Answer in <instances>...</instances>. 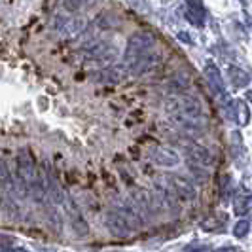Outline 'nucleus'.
I'll return each instance as SVG.
<instances>
[{"label": "nucleus", "mask_w": 252, "mask_h": 252, "mask_svg": "<svg viewBox=\"0 0 252 252\" xmlns=\"http://www.w3.org/2000/svg\"><path fill=\"white\" fill-rule=\"evenodd\" d=\"M165 110H167L169 120L175 126L180 127V129H184L188 135L201 133L205 126H207L203 104L193 95H188V93L173 95L171 99H167V102H165Z\"/></svg>", "instance_id": "1"}, {"label": "nucleus", "mask_w": 252, "mask_h": 252, "mask_svg": "<svg viewBox=\"0 0 252 252\" xmlns=\"http://www.w3.org/2000/svg\"><path fill=\"white\" fill-rule=\"evenodd\" d=\"M156 46V36L152 34L150 31H139L133 36L127 40L126 51H124V64L131 70L135 64L139 63V59L150 51Z\"/></svg>", "instance_id": "2"}, {"label": "nucleus", "mask_w": 252, "mask_h": 252, "mask_svg": "<svg viewBox=\"0 0 252 252\" xmlns=\"http://www.w3.org/2000/svg\"><path fill=\"white\" fill-rule=\"evenodd\" d=\"M118 57H120L118 46H114L110 42H101V40H97L95 44L88 46V50H86V61H88L89 64H93L95 68H99V70L116 64Z\"/></svg>", "instance_id": "3"}, {"label": "nucleus", "mask_w": 252, "mask_h": 252, "mask_svg": "<svg viewBox=\"0 0 252 252\" xmlns=\"http://www.w3.org/2000/svg\"><path fill=\"white\" fill-rule=\"evenodd\" d=\"M167 188L171 189V193L180 201H195V197H197V189L193 186V182L180 175L167 177Z\"/></svg>", "instance_id": "4"}, {"label": "nucleus", "mask_w": 252, "mask_h": 252, "mask_svg": "<svg viewBox=\"0 0 252 252\" xmlns=\"http://www.w3.org/2000/svg\"><path fill=\"white\" fill-rule=\"evenodd\" d=\"M61 205H64V211H66V216H68V220H70V227H72V231H74L78 237L88 235V231H89L88 220H86L84 213L80 211V207L76 205L74 199H72V197H68V195H64Z\"/></svg>", "instance_id": "5"}, {"label": "nucleus", "mask_w": 252, "mask_h": 252, "mask_svg": "<svg viewBox=\"0 0 252 252\" xmlns=\"http://www.w3.org/2000/svg\"><path fill=\"white\" fill-rule=\"evenodd\" d=\"M182 148H184L186 156H188V163L197 165V167H201V169H207V167H211V165L215 163L213 154L207 150L205 146L193 142V140H189V139L182 140Z\"/></svg>", "instance_id": "6"}, {"label": "nucleus", "mask_w": 252, "mask_h": 252, "mask_svg": "<svg viewBox=\"0 0 252 252\" xmlns=\"http://www.w3.org/2000/svg\"><path fill=\"white\" fill-rule=\"evenodd\" d=\"M161 64H163V51L152 48L150 51H146V53L140 57L139 63H137L133 68H131V70H129V74H133V76L152 74V72H156V70H158Z\"/></svg>", "instance_id": "7"}, {"label": "nucleus", "mask_w": 252, "mask_h": 252, "mask_svg": "<svg viewBox=\"0 0 252 252\" xmlns=\"http://www.w3.org/2000/svg\"><path fill=\"white\" fill-rule=\"evenodd\" d=\"M104 224L108 227V231L112 233L114 237H120V239H124V237H129L131 233H133V229L131 226L126 222V218L120 215L116 209H110L106 215H104Z\"/></svg>", "instance_id": "8"}, {"label": "nucleus", "mask_w": 252, "mask_h": 252, "mask_svg": "<svg viewBox=\"0 0 252 252\" xmlns=\"http://www.w3.org/2000/svg\"><path fill=\"white\" fill-rule=\"evenodd\" d=\"M86 29H88V21H86V17H82V15L66 17V19H63V21L57 25V31H59L66 40H76V38H80L84 34Z\"/></svg>", "instance_id": "9"}, {"label": "nucleus", "mask_w": 252, "mask_h": 252, "mask_svg": "<svg viewBox=\"0 0 252 252\" xmlns=\"http://www.w3.org/2000/svg\"><path fill=\"white\" fill-rule=\"evenodd\" d=\"M150 159L156 165L167 167V169L177 167V165L180 163L178 152L175 150V148H171V146H154L150 150Z\"/></svg>", "instance_id": "10"}, {"label": "nucleus", "mask_w": 252, "mask_h": 252, "mask_svg": "<svg viewBox=\"0 0 252 252\" xmlns=\"http://www.w3.org/2000/svg\"><path fill=\"white\" fill-rule=\"evenodd\" d=\"M127 76H129V68L122 63V64H112V66H106V68L99 70L95 74V80L101 82V84H122Z\"/></svg>", "instance_id": "11"}, {"label": "nucleus", "mask_w": 252, "mask_h": 252, "mask_svg": "<svg viewBox=\"0 0 252 252\" xmlns=\"http://www.w3.org/2000/svg\"><path fill=\"white\" fill-rule=\"evenodd\" d=\"M203 74H205L207 84L213 88V91H215L216 95H220L222 99H226L227 97L226 82H224V78H222V72L218 70V66L213 63H207L205 64V68H203Z\"/></svg>", "instance_id": "12"}, {"label": "nucleus", "mask_w": 252, "mask_h": 252, "mask_svg": "<svg viewBox=\"0 0 252 252\" xmlns=\"http://www.w3.org/2000/svg\"><path fill=\"white\" fill-rule=\"evenodd\" d=\"M226 114L229 120H233L237 126H247L249 124V118L251 112L247 108V104L243 101H229L226 104Z\"/></svg>", "instance_id": "13"}, {"label": "nucleus", "mask_w": 252, "mask_h": 252, "mask_svg": "<svg viewBox=\"0 0 252 252\" xmlns=\"http://www.w3.org/2000/svg\"><path fill=\"white\" fill-rule=\"evenodd\" d=\"M186 17L191 25L203 27L205 25V19H207V12L203 8L201 0H186Z\"/></svg>", "instance_id": "14"}, {"label": "nucleus", "mask_w": 252, "mask_h": 252, "mask_svg": "<svg viewBox=\"0 0 252 252\" xmlns=\"http://www.w3.org/2000/svg\"><path fill=\"white\" fill-rule=\"evenodd\" d=\"M116 211L120 213V215L126 218V222L131 226V229L133 231H137V229H140V227L144 226V220H142V216H140V213L133 207V205H127V203H122L120 207H116Z\"/></svg>", "instance_id": "15"}, {"label": "nucleus", "mask_w": 252, "mask_h": 252, "mask_svg": "<svg viewBox=\"0 0 252 252\" xmlns=\"http://www.w3.org/2000/svg\"><path fill=\"white\" fill-rule=\"evenodd\" d=\"M227 80L231 82L233 88H247L251 84V74L247 70H243L241 66H235V64H229L227 66Z\"/></svg>", "instance_id": "16"}, {"label": "nucleus", "mask_w": 252, "mask_h": 252, "mask_svg": "<svg viewBox=\"0 0 252 252\" xmlns=\"http://www.w3.org/2000/svg\"><path fill=\"white\" fill-rule=\"evenodd\" d=\"M191 86V80H189V76L186 72H178L171 78V89L175 91V95L178 93H186V89Z\"/></svg>", "instance_id": "17"}, {"label": "nucleus", "mask_w": 252, "mask_h": 252, "mask_svg": "<svg viewBox=\"0 0 252 252\" xmlns=\"http://www.w3.org/2000/svg\"><path fill=\"white\" fill-rule=\"evenodd\" d=\"M12 182H13V175L12 171H10V165L6 161V158L0 154V184L12 188Z\"/></svg>", "instance_id": "18"}, {"label": "nucleus", "mask_w": 252, "mask_h": 252, "mask_svg": "<svg viewBox=\"0 0 252 252\" xmlns=\"http://www.w3.org/2000/svg\"><path fill=\"white\" fill-rule=\"evenodd\" d=\"M249 211H252V195L237 197V199H235V205H233V213L243 216V215H247Z\"/></svg>", "instance_id": "19"}, {"label": "nucleus", "mask_w": 252, "mask_h": 252, "mask_svg": "<svg viewBox=\"0 0 252 252\" xmlns=\"http://www.w3.org/2000/svg\"><path fill=\"white\" fill-rule=\"evenodd\" d=\"M224 224H226V215H218V216H211V218H207V220L201 224V227L203 229H207V231H213V229L224 226Z\"/></svg>", "instance_id": "20"}, {"label": "nucleus", "mask_w": 252, "mask_h": 252, "mask_svg": "<svg viewBox=\"0 0 252 252\" xmlns=\"http://www.w3.org/2000/svg\"><path fill=\"white\" fill-rule=\"evenodd\" d=\"M249 229H251V222H249V220H239V222L235 224V227H233V235L243 239V237L249 235Z\"/></svg>", "instance_id": "21"}, {"label": "nucleus", "mask_w": 252, "mask_h": 252, "mask_svg": "<svg viewBox=\"0 0 252 252\" xmlns=\"http://www.w3.org/2000/svg\"><path fill=\"white\" fill-rule=\"evenodd\" d=\"M89 0H63V8L66 12H78L80 8H84Z\"/></svg>", "instance_id": "22"}, {"label": "nucleus", "mask_w": 252, "mask_h": 252, "mask_svg": "<svg viewBox=\"0 0 252 252\" xmlns=\"http://www.w3.org/2000/svg\"><path fill=\"white\" fill-rule=\"evenodd\" d=\"M182 252H209V249L201 243H191V245H186Z\"/></svg>", "instance_id": "23"}, {"label": "nucleus", "mask_w": 252, "mask_h": 252, "mask_svg": "<svg viewBox=\"0 0 252 252\" xmlns=\"http://www.w3.org/2000/svg\"><path fill=\"white\" fill-rule=\"evenodd\" d=\"M220 186H222V191H224V197L227 199V195H229V191H231V178L227 177H224V180L220 182Z\"/></svg>", "instance_id": "24"}, {"label": "nucleus", "mask_w": 252, "mask_h": 252, "mask_svg": "<svg viewBox=\"0 0 252 252\" xmlns=\"http://www.w3.org/2000/svg\"><path fill=\"white\" fill-rule=\"evenodd\" d=\"M15 245V239L10 237V235H0V249H8V247H13Z\"/></svg>", "instance_id": "25"}, {"label": "nucleus", "mask_w": 252, "mask_h": 252, "mask_svg": "<svg viewBox=\"0 0 252 252\" xmlns=\"http://www.w3.org/2000/svg\"><path fill=\"white\" fill-rule=\"evenodd\" d=\"M0 252H31L27 247H17V245H13V247H8V249H0Z\"/></svg>", "instance_id": "26"}, {"label": "nucleus", "mask_w": 252, "mask_h": 252, "mask_svg": "<svg viewBox=\"0 0 252 252\" xmlns=\"http://www.w3.org/2000/svg\"><path fill=\"white\" fill-rule=\"evenodd\" d=\"M215 252H241V249H237V247H220Z\"/></svg>", "instance_id": "27"}, {"label": "nucleus", "mask_w": 252, "mask_h": 252, "mask_svg": "<svg viewBox=\"0 0 252 252\" xmlns=\"http://www.w3.org/2000/svg\"><path fill=\"white\" fill-rule=\"evenodd\" d=\"M247 101L251 102V106H252V91H249V93H247Z\"/></svg>", "instance_id": "28"}, {"label": "nucleus", "mask_w": 252, "mask_h": 252, "mask_svg": "<svg viewBox=\"0 0 252 252\" xmlns=\"http://www.w3.org/2000/svg\"><path fill=\"white\" fill-rule=\"evenodd\" d=\"M251 227H252V224H251Z\"/></svg>", "instance_id": "29"}]
</instances>
